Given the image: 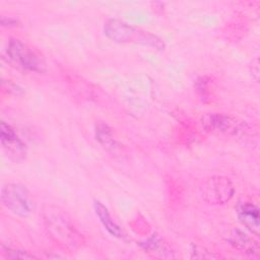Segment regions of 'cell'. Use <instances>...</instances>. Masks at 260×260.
<instances>
[{
  "label": "cell",
  "mask_w": 260,
  "mask_h": 260,
  "mask_svg": "<svg viewBox=\"0 0 260 260\" xmlns=\"http://www.w3.org/2000/svg\"><path fill=\"white\" fill-rule=\"evenodd\" d=\"M44 225L49 237L61 248L74 251L83 244V237L68 214L60 207L47 204L43 209Z\"/></svg>",
  "instance_id": "1"
},
{
  "label": "cell",
  "mask_w": 260,
  "mask_h": 260,
  "mask_svg": "<svg viewBox=\"0 0 260 260\" xmlns=\"http://www.w3.org/2000/svg\"><path fill=\"white\" fill-rule=\"evenodd\" d=\"M105 35L113 42L122 44H139L156 50H164L165 43L157 36L149 31L134 27L119 19H109L104 25Z\"/></svg>",
  "instance_id": "2"
},
{
  "label": "cell",
  "mask_w": 260,
  "mask_h": 260,
  "mask_svg": "<svg viewBox=\"0 0 260 260\" xmlns=\"http://www.w3.org/2000/svg\"><path fill=\"white\" fill-rule=\"evenodd\" d=\"M201 121L203 128L207 132L216 134L241 137L248 134L251 130L246 122L225 114H207L202 117Z\"/></svg>",
  "instance_id": "3"
},
{
  "label": "cell",
  "mask_w": 260,
  "mask_h": 260,
  "mask_svg": "<svg viewBox=\"0 0 260 260\" xmlns=\"http://www.w3.org/2000/svg\"><path fill=\"white\" fill-rule=\"evenodd\" d=\"M7 55L14 63L27 71L41 73L46 70L44 58L36 50L18 39L9 40Z\"/></svg>",
  "instance_id": "4"
},
{
  "label": "cell",
  "mask_w": 260,
  "mask_h": 260,
  "mask_svg": "<svg viewBox=\"0 0 260 260\" xmlns=\"http://www.w3.org/2000/svg\"><path fill=\"white\" fill-rule=\"evenodd\" d=\"M1 201L6 208L20 217H27L34 209V203L26 188L20 184L9 183L2 188Z\"/></svg>",
  "instance_id": "5"
},
{
  "label": "cell",
  "mask_w": 260,
  "mask_h": 260,
  "mask_svg": "<svg viewBox=\"0 0 260 260\" xmlns=\"http://www.w3.org/2000/svg\"><path fill=\"white\" fill-rule=\"evenodd\" d=\"M234 193V184L224 176H212L201 187V196L209 204H224L232 199Z\"/></svg>",
  "instance_id": "6"
},
{
  "label": "cell",
  "mask_w": 260,
  "mask_h": 260,
  "mask_svg": "<svg viewBox=\"0 0 260 260\" xmlns=\"http://www.w3.org/2000/svg\"><path fill=\"white\" fill-rule=\"evenodd\" d=\"M0 140L5 153L11 160L20 161L25 157L26 148L24 143L17 136L14 129L5 122L0 124Z\"/></svg>",
  "instance_id": "7"
},
{
  "label": "cell",
  "mask_w": 260,
  "mask_h": 260,
  "mask_svg": "<svg viewBox=\"0 0 260 260\" xmlns=\"http://www.w3.org/2000/svg\"><path fill=\"white\" fill-rule=\"evenodd\" d=\"M228 242L237 250L251 257L259 255V244L239 229H233L228 235Z\"/></svg>",
  "instance_id": "8"
},
{
  "label": "cell",
  "mask_w": 260,
  "mask_h": 260,
  "mask_svg": "<svg viewBox=\"0 0 260 260\" xmlns=\"http://www.w3.org/2000/svg\"><path fill=\"white\" fill-rule=\"evenodd\" d=\"M237 214L240 221L256 236L260 232L259 208L251 202H242L237 207Z\"/></svg>",
  "instance_id": "9"
},
{
  "label": "cell",
  "mask_w": 260,
  "mask_h": 260,
  "mask_svg": "<svg viewBox=\"0 0 260 260\" xmlns=\"http://www.w3.org/2000/svg\"><path fill=\"white\" fill-rule=\"evenodd\" d=\"M94 207V211L96 216L100 218V221L102 222V224L104 225V228L114 237L117 238H121L123 237V232L120 229V226L112 219L107 207L101 203L100 201H94L93 204Z\"/></svg>",
  "instance_id": "10"
},
{
  "label": "cell",
  "mask_w": 260,
  "mask_h": 260,
  "mask_svg": "<svg viewBox=\"0 0 260 260\" xmlns=\"http://www.w3.org/2000/svg\"><path fill=\"white\" fill-rule=\"evenodd\" d=\"M96 140L103 145L105 149L111 152H116L119 149V142L114 137L112 130L107 124L99 123L95 128Z\"/></svg>",
  "instance_id": "11"
},
{
  "label": "cell",
  "mask_w": 260,
  "mask_h": 260,
  "mask_svg": "<svg viewBox=\"0 0 260 260\" xmlns=\"http://www.w3.org/2000/svg\"><path fill=\"white\" fill-rule=\"evenodd\" d=\"M141 246L144 248L145 251L147 252H151L159 257H164V258H173V251L172 249L166 244L164 243V241L153 235L149 240H147L144 244H141Z\"/></svg>",
  "instance_id": "12"
},
{
  "label": "cell",
  "mask_w": 260,
  "mask_h": 260,
  "mask_svg": "<svg viewBox=\"0 0 260 260\" xmlns=\"http://www.w3.org/2000/svg\"><path fill=\"white\" fill-rule=\"evenodd\" d=\"M1 253L2 255L7 258V259H36L37 257L32 254H29L28 252L18 250V249H11V248H6L4 246L1 247Z\"/></svg>",
  "instance_id": "13"
},
{
  "label": "cell",
  "mask_w": 260,
  "mask_h": 260,
  "mask_svg": "<svg viewBox=\"0 0 260 260\" xmlns=\"http://www.w3.org/2000/svg\"><path fill=\"white\" fill-rule=\"evenodd\" d=\"M196 90L199 93L200 98L206 100L208 96V89H207V80L205 77H201L196 82Z\"/></svg>",
  "instance_id": "14"
},
{
  "label": "cell",
  "mask_w": 260,
  "mask_h": 260,
  "mask_svg": "<svg viewBox=\"0 0 260 260\" xmlns=\"http://www.w3.org/2000/svg\"><path fill=\"white\" fill-rule=\"evenodd\" d=\"M1 23H2V25H4V26H15L16 23H17V20L14 19V18H11V17L6 18V17L2 16V18H1Z\"/></svg>",
  "instance_id": "15"
}]
</instances>
